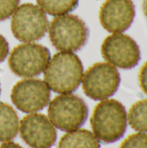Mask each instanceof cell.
Wrapping results in <instances>:
<instances>
[{"mask_svg": "<svg viewBox=\"0 0 147 148\" xmlns=\"http://www.w3.org/2000/svg\"><path fill=\"white\" fill-rule=\"evenodd\" d=\"M83 65L77 55L61 51L50 58L44 72V82L52 91L71 94L80 86L83 76Z\"/></svg>", "mask_w": 147, "mask_h": 148, "instance_id": "obj_1", "label": "cell"}, {"mask_svg": "<svg viewBox=\"0 0 147 148\" xmlns=\"http://www.w3.org/2000/svg\"><path fill=\"white\" fill-rule=\"evenodd\" d=\"M90 123L94 134L99 140L106 144L116 142L126 131V108L117 100H104L94 108Z\"/></svg>", "mask_w": 147, "mask_h": 148, "instance_id": "obj_2", "label": "cell"}, {"mask_svg": "<svg viewBox=\"0 0 147 148\" xmlns=\"http://www.w3.org/2000/svg\"><path fill=\"white\" fill-rule=\"evenodd\" d=\"M48 29L52 45L61 51L80 50L87 43L89 36L85 22L79 16L70 14L55 16Z\"/></svg>", "mask_w": 147, "mask_h": 148, "instance_id": "obj_3", "label": "cell"}, {"mask_svg": "<svg viewBox=\"0 0 147 148\" xmlns=\"http://www.w3.org/2000/svg\"><path fill=\"white\" fill-rule=\"evenodd\" d=\"M48 114L55 127L64 132H71L84 125L88 108L81 97L64 94L56 96L49 103Z\"/></svg>", "mask_w": 147, "mask_h": 148, "instance_id": "obj_4", "label": "cell"}, {"mask_svg": "<svg viewBox=\"0 0 147 148\" xmlns=\"http://www.w3.org/2000/svg\"><path fill=\"white\" fill-rule=\"evenodd\" d=\"M10 28L18 41L31 42L45 36L49 29V20L38 5L26 3L18 6L13 13Z\"/></svg>", "mask_w": 147, "mask_h": 148, "instance_id": "obj_5", "label": "cell"}, {"mask_svg": "<svg viewBox=\"0 0 147 148\" xmlns=\"http://www.w3.org/2000/svg\"><path fill=\"white\" fill-rule=\"evenodd\" d=\"M85 95L94 101H104L113 96L120 84V74L108 62H97L88 69L82 76Z\"/></svg>", "mask_w": 147, "mask_h": 148, "instance_id": "obj_6", "label": "cell"}, {"mask_svg": "<svg viewBox=\"0 0 147 148\" xmlns=\"http://www.w3.org/2000/svg\"><path fill=\"white\" fill-rule=\"evenodd\" d=\"M50 58V52L46 47L37 43H23L11 51L9 67L16 75L31 78L45 70Z\"/></svg>", "mask_w": 147, "mask_h": 148, "instance_id": "obj_7", "label": "cell"}, {"mask_svg": "<svg viewBox=\"0 0 147 148\" xmlns=\"http://www.w3.org/2000/svg\"><path fill=\"white\" fill-rule=\"evenodd\" d=\"M101 54L108 63L122 69H133L141 58L137 42L123 33H113L108 36L101 45Z\"/></svg>", "mask_w": 147, "mask_h": 148, "instance_id": "obj_8", "label": "cell"}, {"mask_svg": "<svg viewBox=\"0 0 147 148\" xmlns=\"http://www.w3.org/2000/svg\"><path fill=\"white\" fill-rule=\"evenodd\" d=\"M10 98L17 109L23 113H36L43 109L50 101V89L44 81L24 79L12 88Z\"/></svg>", "mask_w": 147, "mask_h": 148, "instance_id": "obj_9", "label": "cell"}, {"mask_svg": "<svg viewBox=\"0 0 147 148\" xmlns=\"http://www.w3.org/2000/svg\"><path fill=\"white\" fill-rule=\"evenodd\" d=\"M20 135L31 148L52 147L57 138L56 130L50 120L42 114H31L20 122Z\"/></svg>", "mask_w": 147, "mask_h": 148, "instance_id": "obj_10", "label": "cell"}, {"mask_svg": "<svg viewBox=\"0 0 147 148\" xmlns=\"http://www.w3.org/2000/svg\"><path fill=\"white\" fill-rule=\"evenodd\" d=\"M135 6L132 0H106L100 10L101 26L110 33H123L128 29L135 17Z\"/></svg>", "mask_w": 147, "mask_h": 148, "instance_id": "obj_11", "label": "cell"}, {"mask_svg": "<svg viewBox=\"0 0 147 148\" xmlns=\"http://www.w3.org/2000/svg\"><path fill=\"white\" fill-rule=\"evenodd\" d=\"M57 148H101L99 140L87 129H76L64 134Z\"/></svg>", "mask_w": 147, "mask_h": 148, "instance_id": "obj_12", "label": "cell"}, {"mask_svg": "<svg viewBox=\"0 0 147 148\" xmlns=\"http://www.w3.org/2000/svg\"><path fill=\"white\" fill-rule=\"evenodd\" d=\"M19 129V119L14 108L4 102H0V141L12 140Z\"/></svg>", "mask_w": 147, "mask_h": 148, "instance_id": "obj_13", "label": "cell"}, {"mask_svg": "<svg viewBox=\"0 0 147 148\" xmlns=\"http://www.w3.org/2000/svg\"><path fill=\"white\" fill-rule=\"evenodd\" d=\"M127 121L135 131L147 133V99L139 101L131 107Z\"/></svg>", "mask_w": 147, "mask_h": 148, "instance_id": "obj_14", "label": "cell"}, {"mask_svg": "<svg viewBox=\"0 0 147 148\" xmlns=\"http://www.w3.org/2000/svg\"><path fill=\"white\" fill-rule=\"evenodd\" d=\"M36 2L45 13L58 16L74 10L78 6L79 0H36Z\"/></svg>", "mask_w": 147, "mask_h": 148, "instance_id": "obj_15", "label": "cell"}, {"mask_svg": "<svg viewBox=\"0 0 147 148\" xmlns=\"http://www.w3.org/2000/svg\"><path fill=\"white\" fill-rule=\"evenodd\" d=\"M120 148H147V134L137 133L123 140Z\"/></svg>", "mask_w": 147, "mask_h": 148, "instance_id": "obj_16", "label": "cell"}, {"mask_svg": "<svg viewBox=\"0 0 147 148\" xmlns=\"http://www.w3.org/2000/svg\"><path fill=\"white\" fill-rule=\"evenodd\" d=\"M20 0H0V21L10 18L18 7Z\"/></svg>", "mask_w": 147, "mask_h": 148, "instance_id": "obj_17", "label": "cell"}, {"mask_svg": "<svg viewBox=\"0 0 147 148\" xmlns=\"http://www.w3.org/2000/svg\"><path fill=\"white\" fill-rule=\"evenodd\" d=\"M139 85L143 92L147 95V62L142 66L139 75Z\"/></svg>", "mask_w": 147, "mask_h": 148, "instance_id": "obj_18", "label": "cell"}, {"mask_svg": "<svg viewBox=\"0 0 147 148\" xmlns=\"http://www.w3.org/2000/svg\"><path fill=\"white\" fill-rule=\"evenodd\" d=\"M9 52V43L7 40L0 34V63L6 59Z\"/></svg>", "mask_w": 147, "mask_h": 148, "instance_id": "obj_19", "label": "cell"}, {"mask_svg": "<svg viewBox=\"0 0 147 148\" xmlns=\"http://www.w3.org/2000/svg\"><path fill=\"white\" fill-rule=\"evenodd\" d=\"M0 148H23L20 145L15 142H6L0 146Z\"/></svg>", "mask_w": 147, "mask_h": 148, "instance_id": "obj_20", "label": "cell"}, {"mask_svg": "<svg viewBox=\"0 0 147 148\" xmlns=\"http://www.w3.org/2000/svg\"><path fill=\"white\" fill-rule=\"evenodd\" d=\"M143 10H144V13H145L146 16L147 17V0H144V3H143Z\"/></svg>", "mask_w": 147, "mask_h": 148, "instance_id": "obj_21", "label": "cell"}, {"mask_svg": "<svg viewBox=\"0 0 147 148\" xmlns=\"http://www.w3.org/2000/svg\"><path fill=\"white\" fill-rule=\"evenodd\" d=\"M0 94H1V85H0Z\"/></svg>", "mask_w": 147, "mask_h": 148, "instance_id": "obj_22", "label": "cell"}]
</instances>
